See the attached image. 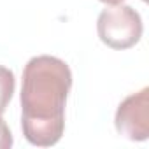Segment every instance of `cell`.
Listing matches in <instances>:
<instances>
[{
	"label": "cell",
	"instance_id": "6da1fadb",
	"mask_svg": "<svg viewBox=\"0 0 149 149\" xmlns=\"http://www.w3.org/2000/svg\"><path fill=\"white\" fill-rule=\"evenodd\" d=\"M72 88L68 65L49 54L33 56L23 70L21 130L32 146H54L65 130V104Z\"/></svg>",
	"mask_w": 149,
	"mask_h": 149
},
{
	"label": "cell",
	"instance_id": "7a4b0ae2",
	"mask_svg": "<svg viewBox=\"0 0 149 149\" xmlns=\"http://www.w3.org/2000/svg\"><path fill=\"white\" fill-rule=\"evenodd\" d=\"M140 14L125 4L105 7L97 19V32L100 40L112 49H128L142 37Z\"/></svg>",
	"mask_w": 149,
	"mask_h": 149
},
{
	"label": "cell",
	"instance_id": "3957f363",
	"mask_svg": "<svg viewBox=\"0 0 149 149\" xmlns=\"http://www.w3.org/2000/svg\"><path fill=\"white\" fill-rule=\"evenodd\" d=\"M114 125L128 140L142 142L149 137V88H142L119 104Z\"/></svg>",
	"mask_w": 149,
	"mask_h": 149
},
{
	"label": "cell",
	"instance_id": "277c9868",
	"mask_svg": "<svg viewBox=\"0 0 149 149\" xmlns=\"http://www.w3.org/2000/svg\"><path fill=\"white\" fill-rule=\"evenodd\" d=\"M14 86H16V79H14L13 70L0 65V116L4 114V111L7 109L13 98Z\"/></svg>",
	"mask_w": 149,
	"mask_h": 149
},
{
	"label": "cell",
	"instance_id": "5b68a950",
	"mask_svg": "<svg viewBox=\"0 0 149 149\" xmlns=\"http://www.w3.org/2000/svg\"><path fill=\"white\" fill-rule=\"evenodd\" d=\"M11 146H13V133L0 116V149H9Z\"/></svg>",
	"mask_w": 149,
	"mask_h": 149
},
{
	"label": "cell",
	"instance_id": "8992f818",
	"mask_svg": "<svg viewBox=\"0 0 149 149\" xmlns=\"http://www.w3.org/2000/svg\"><path fill=\"white\" fill-rule=\"evenodd\" d=\"M100 2H104V4H107V6H116V4H121L123 0H100Z\"/></svg>",
	"mask_w": 149,
	"mask_h": 149
}]
</instances>
